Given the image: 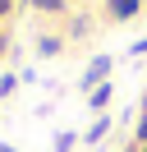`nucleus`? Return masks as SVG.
<instances>
[{
  "instance_id": "obj_5",
  "label": "nucleus",
  "mask_w": 147,
  "mask_h": 152,
  "mask_svg": "<svg viewBox=\"0 0 147 152\" xmlns=\"http://www.w3.org/2000/svg\"><path fill=\"white\" fill-rule=\"evenodd\" d=\"M37 51H41V56H60V37H41Z\"/></svg>"
},
{
  "instance_id": "obj_9",
  "label": "nucleus",
  "mask_w": 147,
  "mask_h": 152,
  "mask_svg": "<svg viewBox=\"0 0 147 152\" xmlns=\"http://www.w3.org/2000/svg\"><path fill=\"white\" fill-rule=\"evenodd\" d=\"M143 51H147V37H143V42H133V46H129V56H143Z\"/></svg>"
},
{
  "instance_id": "obj_7",
  "label": "nucleus",
  "mask_w": 147,
  "mask_h": 152,
  "mask_svg": "<svg viewBox=\"0 0 147 152\" xmlns=\"http://www.w3.org/2000/svg\"><path fill=\"white\" fill-rule=\"evenodd\" d=\"M74 148V134H60V138H55V152H69Z\"/></svg>"
},
{
  "instance_id": "obj_11",
  "label": "nucleus",
  "mask_w": 147,
  "mask_h": 152,
  "mask_svg": "<svg viewBox=\"0 0 147 152\" xmlns=\"http://www.w3.org/2000/svg\"><path fill=\"white\" fill-rule=\"evenodd\" d=\"M9 5H14V0H0V19H5V14H9Z\"/></svg>"
},
{
  "instance_id": "obj_12",
  "label": "nucleus",
  "mask_w": 147,
  "mask_h": 152,
  "mask_svg": "<svg viewBox=\"0 0 147 152\" xmlns=\"http://www.w3.org/2000/svg\"><path fill=\"white\" fill-rule=\"evenodd\" d=\"M0 152H14V148H0Z\"/></svg>"
},
{
  "instance_id": "obj_2",
  "label": "nucleus",
  "mask_w": 147,
  "mask_h": 152,
  "mask_svg": "<svg viewBox=\"0 0 147 152\" xmlns=\"http://www.w3.org/2000/svg\"><path fill=\"white\" fill-rule=\"evenodd\" d=\"M143 10V0H110V19H133Z\"/></svg>"
},
{
  "instance_id": "obj_10",
  "label": "nucleus",
  "mask_w": 147,
  "mask_h": 152,
  "mask_svg": "<svg viewBox=\"0 0 147 152\" xmlns=\"http://www.w3.org/2000/svg\"><path fill=\"white\" fill-rule=\"evenodd\" d=\"M138 138H143V143H147V115H143V124H138Z\"/></svg>"
},
{
  "instance_id": "obj_8",
  "label": "nucleus",
  "mask_w": 147,
  "mask_h": 152,
  "mask_svg": "<svg viewBox=\"0 0 147 152\" xmlns=\"http://www.w3.org/2000/svg\"><path fill=\"white\" fill-rule=\"evenodd\" d=\"M14 83H18L14 74H9V78H0V97H9V92H14Z\"/></svg>"
},
{
  "instance_id": "obj_3",
  "label": "nucleus",
  "mask_w": 147,
  "mask_h": 152,
  "mask_svg": "<svg viewBox=\"0 0 147 152\" xmlns=\"http://www.w3.org/2000/svg\"><path fill=\"white\" fill-rule=\"evenodd\" d=\"M106 134H110V120H106V115H97V120H92V129L83 134V143H101Z\"/></svg>"
},
{
  "instance_id": "obj_1",
  "label": "nucleus",
  "mask_w": 147,
  "mask_h": 152,
  "mask_svg": "<svg viewBox=\"0 0 147 152\" xmlns=\"http://www.w3.org/2000/svg\"><path fill=\"white\" fill-rule=\"evenodd\" d=\"M106 74H110V56H97V60L87 65V74H83V88H87V92H92V88H101V83H106Z\"/></svg>"
},
{
  "instance_id": "obj_4",
  "label": "nucleus",
  "mask_w": 147,
  "mask_h": 152,
  "mask_svg": "<svg viewBox=\"0 0 147 152\" xmlns=\"http://www.w3.org/2000/svg\"><path fill=\"white\" fill-rule=\"evenodd\" d=\"M110 92H115V88H110V83H101V88H92V92H87V102H92V106L101 111V106L110 102Z\"/></svg>"
},
{
  "instance_id": "obj_6",
  "label": "nucleus",
  "mask_w": 147,
  "mask_h": 152,
  "mask_svg": "<svg viewBox=\"0 0 147 152\" xmlns=\"http://www.w3.org/2000/svg\"><path fill=\"white\" fill-rule=\"evenodd\" d=\"M32 5H37V10H46V14H60V10H64V0H32Z\"/></svg>"
},
{
  "instance_id": "obj_13",
  "label": "nucleus",
  "mask_w": 147,
  "mask_h": 152,
  "mask_svg": "<svg viewBox=\"0 0 147 152\" xmlns=\"http://www.w3.org/2000/svg\"><path fill=\"white\" fill-rule=\"evenodd\" d=\"M124 152H138V148H124Z\"/></svg>"
},
{
  "instance_id": "obj_14",
  "label": "nucleus",
  "mask_w": 147,
  "mask_h": 152,
  "mask_svg": "<svg viewBox=\"0 0 147 152\" xmlns=\"http://www.w3.org/2000/svg\"><path fill=\"white\" fill-rule=\"evenodd\" d=\"M143 152H147V148H143Z\"/></svg>"
}]
</instances>
